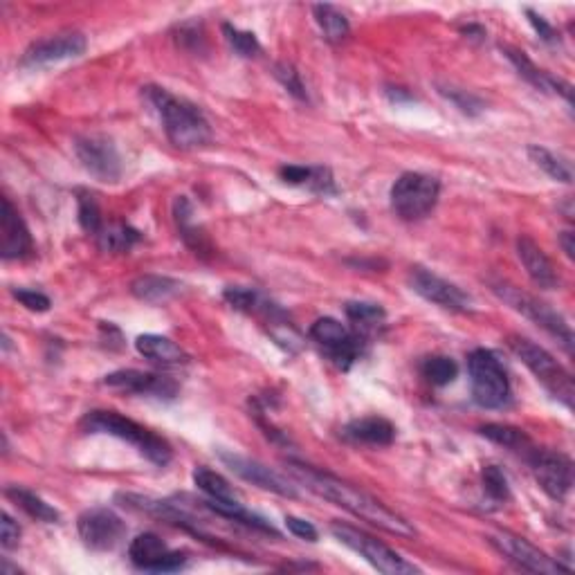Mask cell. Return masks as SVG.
Instances as JSON below:
<instances>
[{
  "label": "cell",
  "mask_w": 575,
  "mask_h": 575,
  "mask_svg": "<svg viewBox=\"0 0 575 575\" xmlns=\"http://www.w3.org/2000/svg\"><path fill=\"white\" fill-rule=\"evenodd\" d=\"M560 245H562V250H564V254H567L569 259H573L575 257V236H573V232H562L560 234Z\"/></svg>",
  "instance_id": "obj_44"
},
{
  "label": "cell",
  "mask_w": 575,
  "mask_h": 575,
  "mask_svg": "<svg viewBox=\"0 0 575 575\" xmlns=\"http://www.w3.org/2000/svg\"><path fill=\"white\" fill-rule=\"evenodd\" d=\"M481 481H483V490H486V495L497 501V504H506L510 499V486H508V479L506 474L501 472L499 465H486L481 472Z\"/></svg>",
  "instance_id": "obj_36"
},
{
  "label": "cell",
  "mask_w": 575,
  "mask_h": 575,
  "mask_svg": "<svg viewBox=\"0 0 575 575\" xmlns=\"http://www.w3.org/2000/svg\"><path fill=\"white\" fill-rule=\"evenodd\" d=\"M526 461L531 463L540 488L555 501H564L573 488V461L567 454L553 450H537L533 447L526 454Z\"/></svg>",
  "instance_id": "obj_11"
},
{
  "label": "cell",
  "mask_w": 575,
  "mask_h": 575,
  "mask_svg": "<svg viewBox=\"0 0 575 575\" xmlns=\"http://www.w3.org/2000/svg\"><path fill=\"white\" fill-rule=\"evenodd\" d=\"M81 430L86 434H108L120 438V441L133 445L146 461H151L158 468L169 465L173 459L171 445L164 441L162 436L151 432L149 427L131 421L117 412H104V409H95L88 412L79 423Z\"/></svg>",
  "instance_id": "obj_3"
},
{
  "label": "cell",
  "mask_w": 575,
  "mask_h": 575,
  "mask_svg": "<svg viewBox=\"0 0 575 575\" xmlns=\"http://www.w3.org/2000/svg\"><path fill=\"white\" fill-rule=\"evenodd\" d=\"M221 461L236 474V477L252 483V486L275 492V495H281V497H290V499L299 497L297 488L292 486L286 477H281L279 472L270 470L268 465L248 459V456L236 454V452H221Z\"/></svg>",
  "instance_id": "obj_17"
},
{
  "label": "cell",
  "mask_w": 575,
  "mask_h": 575,
  "mask_svg": "<svg viewBox=\"0 0 575 575\" xmlns=\"http://www.w3.org/2000/svg\"><path fill=\"white\" fill-rule=\"evenodd\" d=\"M275 77L292 97H297V99H301V102H306V99H308L306 86H304V81H301V75H299L295 66H290V63H286V61L277 63V66H275Z\"/></svg>",
  "instance_id": "obj_38"
},
{
  "label": "cell",
  "mask_w": 575,
  "mask_h": 575,
  "mask_svg": "<svg viewBox=\"0 0 575 575\" xmlns=\"http://www.w3.org/2000/svg\"><path fill=\"white\" fill-rule=\"evenodd\" d=\"M344 313L355 326L364 328V331H367V328L380 326L387 317L385 308L380 304H369V301H349V304L344 306Z\"/></svg>",
  "instance_id": "obj_33"
},
{
  "label": "cell",
  "mask_w": 575,
  "mask_h": 575,
  "mask_svg": "<svg viewBox=\"0 0 575 575\" xmlns=\"http://www.w3.org/2000/svg\"><path fill=\"white\" fill-rule=\"evenodd\" d=\"M104 385L117 391H126V394L149 396V398H158V400H173L178 396L176 380H171L167 376H158V373L138 371V369L115 371L111 373V376L104 378Z\"/></svg>",
  "instance_id": "obj_18"
},
{
  "label": "cell",
  "mask_w": 575,
  "mask_h": 575,
  "mask_svg": "<svg viewBox=\"0 0 575 575\" xmlns=\"http://www.w3.org/2000/svg\"><path fill=\"white\" fill-rule=\"evenodd\" d=\"M12 295H14V299L21 301L27 310H32V313H48L50 306H52L50 297L43 295V292H39V290L16 288V290H12Z\"/></svg>",
  "instance_id": "obj_39"
},
{
  "label": "cell",
  "mask_w": 575,
  "mask_h": 575,
  "mask_svg": "<svg viewBox=\"0 0 575 575\" xmlns=\"http://www.w3.org/2000/svg\"><path fill=\"white\" fill-rule=\"evenodd\" d=\"M7 497L14 501V504L25 510L27 515L34 517L36 522H45V524H57L61 515H59V510H54L48 501H43L36 492L32 490H27V488H18V486H12V488H7Z\"/></svg>",
  "instance_id": "obj_27"
},
{
  "label": "cell",
  "mask_w": 575,
  "mask_h": 575,
  "mask_svg": "<svg viewBox=\"0 0 575 575\" xmlns=\"http://www.w3.org/2000/svg\"><path fill=\"white\" fill-rule=\"evenodd\" d=\"M77 531L90 551H113L124 540L126 524L111 508H90L79 515Z\"/></svg>",
  "instance_id": "obj_12"
},
{
  "label": "cell",
  "mask_w": 575,
  "mask_h": 575,
  "mask_svg": "<svg viewBox=\"0 0 575 575\" xmlns=\"http://www.w3.org/2000/svg\"><path fill=\"white\" fill-rule=\"evenodd\" d=\"M344 438L358 445H371V447H387L394 443L396 427L391 425L387 418L380 416H364L355 418L344 427Z\"/></svg>",
  "instance_id": "obj_22"
},
{
  "label": "cell",
  "mask_w": 575,
  "mask_h": 575,
  "mask_svg": "<svg viewBox=\"0 0 575 575\" xmlns=\"http://www.w3.org/2000/svg\"><path fill=\"white\" fill-rule=\"evenodd\" d=\"M441 196V182L434 176L418 171H407L400 176L394 187H391V209L403 221H421V218L430 216Z\"/></svg>",
  "instance_id": "obj_6"
},
{
  "label": "cell",
  "mask_w": 575,
  "mask_h": 575,
  "mask_svg": "<svg viewBox=\"0 0 575 575\" xmlns=\"http://www.w3.org/2000/svg\"><path fill=\"white\" fill-rule=\"evenodd\" d=\"M517 254H519V261L524 263L528 277L533 279L535 286H540L544 290L560 288V277H558V272H555L551 259L546 257V252L531 239V236H526V234L519 236Z\"/></svg>",
  "instance_id": "obj_20"
},
{
  "label": "cell",
  "mask_w": 575,
  "mask_h": 575,
  "mask_svg": "<svg viewBox=\"0 0 575 575\" xmlns=\"http://www.w3.org/2000/svg\"><path fill=\"white\" fill-rule=\"evenodd\" d=\"M421 373L430 385L445 387V385H450V382H454L456 376H459V367H456V362L452 358H445V355H432V358H427L423 362Z\"/></svg>",
  "instance_id": "obj_32"
},
{
  "label": "cell",
  "mask_w": 575,
  "mask_h": 575,
  "mask_svg": "<svg viewBox=\"0 0 575 575\" xmlns=\"http://www.w3.org/2000/svg\"><path fill=\"white\" fill-rule=\"evenodd\" d=\"M88 41L81 32H59L48 39L32 43L23 54V66L27 68H45L52 63L77 59L86 52Z\"/></svg>",
  "instance_id": "obj_15"
},
{
  "label": "cell",
  "mask_w": 575,
  "mask_h": 575,
  "mask_svg": "<svg viewBox=\"0 0 575 575\" xmlns=\"http://www.w3.org/2000/svg\"><path fill=\"white\" fill-rule=\"evenodd\" d=\"M310 337L322 349L328 360L342 371H349L362 355V337L346 328L333 317H322L310 326Z\"/></svg>",
  "instance_id": "obj_10"
},
{
  "label": "cell",
  "mask_w": 575,
  "mask_h": 575,
  "mask_svg": "<svg viewBox=\"0 0 575 575\" xmlns=\"http://www.w3.org/2000/svg\"><path fill=\"white\" fill-rule=\"evenodd\" d=\"M223 34H225V41L230 43V48L239 54V57H257L261 52V43L257 39V34L254 32H245L239 30V27H234L232 23H223Z\"/></svg>",
  "instance_id": "obj_35"
},
{
  "label": "cell",
  "mask_w": 575,
  "mask_h": 575,
  "mask_svg": "<svg viewBox=\"0 0 575 575\" xmlns=\"http://www.w3.org/2000/svg\"><path fill=\"white\" fill-rule=\"evenodd\" d=\"M313 14H315V21L319 25V30L324 32V36L331 43H340L346 39V36H349V32H351L349 18H346L337 7L315 5Z\"/></svg>",
  "instance_id": "obj_30"
},
{
  "label": "cell",
  "mask_w": 575,
  "mask_h": 575,
  "mask_svg": "<svg viewBox=\"0 0 575 575\" xmlns=\"http://www.w3.org/2000/svg\"><path fill=\"white\" fill-rule=\"evenodd\" d=\"M333 535L340 540L344 546H349L351 551H355L360 558L367 560L373 569H378L380 573L387 575H407V573H418L421 569L414 567L412 562H407L403 555L396 553L394 549H389L387 544H382L376 537H371L367 533L358 531V528L344 526V524H333Z\"/></svg>",
  "instance_id": "obj_8"
},
{
  "label": "cell",
  "mask_w": 575,
  "mask_h": 575,
  "mask_svg": "<svg viewBox=\"0 0 575 575\" xmlns=\"http://www.w3.org/2000/svg\"><path fill=\"white\" fill-rule=\"evenodd\" d=\"M492 292H495L504 304L517 310L519 315L531 319L535 326L544 328L546 333L555 337V340L564 346V351L567 353L573 351V331L567 319H564L558 310L551 308L549 304H544V301H540L537 297L528 295V292L506 284V281H495V284H492Z\"/></svg>",
  "instance_id": "obj_5"
},
{
  "label": "cell",
  "mask_w": 575,
  "mask_h": 575,
  "mask_svg": "<svg viewBox=\"0 0 575 575\" xmlns=\"http://www.w3.org/2000/svg\"><path fill=\"white\" fill-rule=\"evenodd\" d=\"M286 528L292 535L299 537V540H306V542H317V537H319L317 528L310 522H306V519H301V517L288 515L286 517Z\"/></svg>",
  "instance_id": "obj_42"
},
{
  "label": "cell",
  "mask_w": 575,
  "mask_h": 575,
  "mask_svg": "<svg viewBox=\"0 0 575 575\" xmlns=\"http://www.w3.org/2000/svg\"><path fill=\"white\" fill-rule=\"evenodd\" d=\"M488 542L495 546V549L504 555L506 560L517 564V567L524 569V571L542 573V575H555V573L569 571L567 567H562L560 562H555L544 551H540L537 546H533L531 542L524 540V537H519V535L497 533V535H490Z\"/></svg>",
  "instance_id": "obj_13"
},
{
  "label": "cell",
  "mask_w": 575,
  "mask_h": 575,
  "mask_svg": "<svg viewBox=\"0 0 575 575\" xmlns=\"http://www.w3.org/2000/svg\"><path fill=\"white\" fill-rule=\"evenodd\" d=\"M438 93H441L447 102H452L461 113L465 115H479L483 111V102L477 97L468 93V90H459V88H447V86H438Z\"/></svg>",
  "instance_id": "obj_37"
},
{
  "label": "cell",
  "mask_w": 575,
  "mask_h": 575,
  "mask_svg": "<svg viewBox=\"0 0 575 575\" xmlns=\"http://www.w3.org/2000/svg\"><path fill=\"white\" fill-rule=\"evenodd\" d=\"M481 436H486L488 441L497 443V445H504L508 450L513 452H524V456L533 450L531 441H528V436L517 430V427H510V425H483L479 430Z\"/></svg>",
  "instance_id": "obj_31"
},
{
  "label": "cell",
  "mask_w": 575,
  "mask_h": 575,
  "mask_svg": "<svg viewBox=\"0 0 575 575\" xmlns=\"http://www.w3.org/2000/svg\"><path fill=\"white\" fill-rule=\"evenodd\" d=\"M409 286L421 295L430 304H436L438 308L452 310V313H470L472 310V297L465 295V292L445 281L443 277L434 275V272L425 268H412L409 272Z\"/></svg>",
  "instance_id": "obj_14"
},
{
  "label": "cell",
  "mask_w": 575,
  "mask_h": 575,
  "mask_svg": "<svg viewBox=\"0 0 575 575\" xmlns=\"http://www.w3.org/2000/svg\"><path fill=\"white\" fill-rule=\"evenodd\" d=\"M77 214H79V225L84 227V232L88 234L102 232L104 227L102 209H99V203L93 194H88V191H77Z\"/></svg>",
  "instance_id": "obj_34"
},
{
  "label": "cell",
  "mask_w": 575,
  "mask_h": 575,
  "mask_svg": "<svg viewBox=\"0 0 575 575\" xmlns=\"http://www.w3.org/2000/svg\"><path fill=\"white\" fill-rule=\"evenodd\" d=\"M32 252V236L25 221L12 205V200L3 198V214H0V257L5 261L23 259Z\"/></svg>",
  "instance_id": "obj_19"
},
{
  "label": "cell",
  "mask_w": 575,
  "mask_h": 575,
  "mask_svg": "<svg viewBox=\"0 0 575 575\" xmlns=\"http://www.w3.org/2000/svg\"><path fill=\"white\" fill-rule=\"evenodd\" d=\"M140 239L142 236L138 230H135V227H131L129 223H120V221L104 225L102 232L97 234L99 248H102V252H111V254L129 252Z\"/></svg>",
  "instance_id": "obj_28"
},
{
  "label": "cell",
  "mask_w": 575,
  "mask_h": 575,
  "mask_svg": "<svg viewBox=\"0 0 575 575\" xmlns=\"http://www.w3.org/2000/svg\"><path fill=\"white\" fill-rule=\"evenodd\" d=\"M279 176L288 185L297 187H308L310 176H313V167H301V164H286V167L279 169Z\"/></svg>",
  "instance_id": "obj_40"
},
{
  "label": "cell",
  "mask_w": 575,
  "mask_h": 575,
  "mask_svg": "<svg viewBox=\"0 0 575 575\" xmlns=\"http://www.w3.org/2000/svg\"><path fill=\"white\" fill-rule=\"evenodd\" d=\"M194 483L200 492H205L207 499L221 501V504H241L239 492L230 486V481L205 465L194 470Z\"/></svg>",
  "instance_id": "obj_26"
},
{
  "label": "cell",
  "mask_w": 575,
  "mask_h": 575,
  "mask_svg": "<svg viewBox=\"0 0 575 575\" xmlns=\"http://www.w3.org/2000/svg\"><path fill=\"white\" fill-rule=\"evenodd\" d=\"M286 468L306 490H310L313 495L322 497L326 501H331V504L335 506L344 508L346 513L360 517L364 519V522H369L371 526H378L382 528V531H387L391 535L407 537V540L416 537V528L409 524L405 517H400L398 513H394V510L382 504V501L367 495V492L360 488L351 486V483H346L342 479L333 477V474L315 470V468H310V465L297 463V461H288Z\"/></svg>",
  "instance_id": "obj_1"
},
{
  "label": "cell",
  "mask_w": 575,
  "mask_h": 575,
  "mask_svg": "<svg viewBox=\"0 0 575 575\" xmlns=\"http://www.w3.org/2000/svg\"><path fill=\"white\" fill-rule=\"evenodd\" d=\"M173 218H176L182 241H185L196 254H207L209 241L203 230L194 223V205L189 203L187 196H178L173 200Z\"/></svg>",
  "instance_id": "obj_24"
},
{
  "label": "cell",
  "mask_w": 575,
  "mask_h": 575,
  "mask_svg": "<svg viewBox=\"0 0 575 575\" xmlns=\"http://www.w3.org/2000/svg\"><path fill=\"white\" fill-rule=\"evenodd\" d=\"M146 97L158 111L164 133H167L173 146H178L182 151H191L212 142V129H209V122L198 106L158 86L146 88Z\"/></svg>",
  "instance_id": "obj_2"
},
{
  "label": "cell",
  "mask_w": 575,
  "mask_h": 575,
  "mask_svg": "<svg viewBox=\"0 0 575 575\" xmlns=\"http://www.w3.org/2000/svg\"><path fill=\"white\" fill-rule=\"evenodd\" d=\"M129 558L135 567L153 573H173L187 564V555L171 551L162 537L155 533H140L129 544Z\"/></svg>",
  "instance_id": "obj_16"
},
{
  "label": "cell",
  "mask_w": 575,
  "mask_h": 575,
  "mask_svg": "<svg viewBox=\"0 0 575 575\" xmlns=\"http://www.w3.org/2000/svg\"><path fill=\"white\" fill-rule=\"evenodd\" d=\"M468 373L474 403L483 409H501L510 400V382L506 369L495 353L477 349L468 358Z\"/></svg>",
  "instance_id": "obj_7"
},
{
  "label": "cell",
  "mask_w": 575,
  "mask_h": 575,
  "mask_svg": "<svg viewBox=\"0 0 575 575\" xmlns=\"http://www.w3.org/2000/svg\"><path fill=\"white\" fill-rule=\"evenodd\" d=\"M182 284L178 279L160 277V275H142L131 284L133 297H138L146 304H164V301L180 295Z\"/></svg>",
  "instance_id": "obj_25"
},
{
  "label": "cell",
  "mask_w": 575,
  "mask_h": 575,
  "mask_svg": "<svg viewBox=\"0 0 575 575\" xmlns=\"http://www.w3.org/2000/svg\"><path fill=\"white\" fill-rule=\"evenodd\" d=\"M508 346L555 400H560V403L567 409L573 407L575 387H573L571 373L564 369L549 351L542 349L540 344H535L522 335H510Z\"/></svg>",
  "instance_id": "obj_4"
},
{
  "label": "cell",
  "mask_w": 575,
  "mask_h": 575,
  "mask_svg": "<svg viewBox=\"0 0 575 575\" xmlns=\"http://www.w3.org/2000/svg\"><path fill=\"white\" fill-rule=\"evenodd\" d=\"M21 542V528L14 522L12 517L3 513V522H0V544L5 551H12Z\"/></svg>",
  "instance_id": "obj_41"
},
{
  "label": "cell",
  "mask_w": 575,
  "mask_h": 575,
  "mask_svg": "<svg viewBox=\"0 0 575 575\" xmlns=\"http://www.w3.org/2000/svg\"><path fill=\"white\" fill-rule=\"evenodd\" d=\"M501 52L506 54V59L513 63L515 70L519 72V77H524L528 84L535 86L537 90H542V93H551V95H560L567 99L571 104V86L567 81L562 79H555L551 72H546L542 68H537L535 63L526 57V52L522 50H515V48H501Z\"/></svg>",
  "instance_id": "obj_21"
},
{
  "label": "cell",
  "mask_w": 575,
  "mask_h": 575,
  "mask_svg": "<svg viewBox=\"0 0 575 575\" xmlns=\"http://www.w3.org/2000/svg\"><path fill=\"white\" fill-rule=\"evenodd\" d=\"M526 16H528V21H531V25L535 27V32L542 36V41H546V43H558L560 41V34L555 32V27L551 23L544 21V16L533 12V9H526Z\"/></svg>",
  "instance_id": "obj_43"
},
{
  "label": "cell",
  "mask_w": 575,
  "mask_h": 575,
  "mask_svg": "<svg viewBox=\"0 0 575 575\" xmlns=\"http://www.w3.org/2000/svg\"><path fill=\"white\" fill-rule=\"evenodd\" d=\"M75 153L90 176L99 182H120L124 173L117 144L104 133H86L75 138Z\"/></svg>",
  "instance_id": "obj_9"
},
{
  "label": "cell",
  "mask_w": 575,
  "mask_h": 575,
  "mask_svg": "<svg viewBox=\"0 0 575 575\" xmlns=\"http://www.w3.org/2000/svg\"><path fill=\"white\" fill-rule=\"evenodd\" d=\"M528 158H531L537 167H540L546 176L553 178L555 182H564V185H571L573 182V169L567 160H562L560 155H555L553 151L544 149L540 144L528 146Z\"/></svg>",
  "instance_id": "obj_29"
},
{
  "label": "cell",
  "mask_w": 575,
  "mask_h": 575,
  "mask_svg": "<svg viewBox=\"0 0 575 575\" xmlns=\"http://www.w3.org/2000/svg\"><path fill=\"white\" fill-rule=\"evenodd\" d=\"M135 349L142 358L151 360L162 367H180V364L189 362V355L180 349V346L164 335L146 333L135 340Z\"/></svg>",
  "instance_id": "obj_23"
}]
</instances>
